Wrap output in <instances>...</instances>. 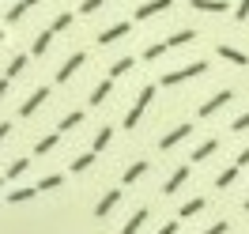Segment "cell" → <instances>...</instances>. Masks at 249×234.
Instances as JSON below:
<instances>
[{
  "label": "cell",
  "instance_id": "24",
  "mask_svg": "<svg viewBox=\"0 0 249 234\" xmlns=\"http://www.w3.org/2000/svg\"><path fill=\"white\" fill-rule=\"evenodd\" d=\"M143 170H147V162H132V166L124 170V185H132L136 178H143Z\"/></svg>",
  "mask_w": 249,
  "mask_h": 234
},
{
  "label": "cell",
  "instance_id": "41",
  "mask_svg": "<svg viewBox=\"0 0 249 234\" xmlns=\"http://www.w3.org/2000/svg\"><path fill=\"white\" fill-rule=\"evenodd\" d=\"M0 185H4V178H0Z\"/></svg>",
  "mask_w": 249,
  "mask_h": 234
},
{
  "label": "cell",
  "instance_id": "38",
  "mask_svg": "<svg viewBox=\"0 0 249 234\" xmlns=\"http://www.w3.org/2000/svg\"><path fill=\"white\" fill-rule=\"evenodd\" d=\"M8 87H12V79L4 76V79H0V98H4V94H8Z\"/></svg>",
  "mask_w": 249,
  "mask_h": 234
},
{
  "label": "cell",
  "instance_id": "21",
  "mask_svg": "<svg viewBox=\"0 0 249 234\" xmlns=\"http://www.w3.org/2000/svg\"><path fill=\"white\" fill-rule=\"evenodd\" d=\"M143 219H147V208H140L136 216L128 219V223H124V227H121V234H136V231H140V227H143Z\"/></svg>",
  "mask_w": 249,
  "mask_h": 234
},
{
  "label": "cell",
  "instance_id": "34",
  "mask_svg": "<svg viewBox=\"0 0 249 234\" xmlns=\"http://www.w3.org/2000/svg\"><path fill=\"white\" fill-rule=\"evenodd\" d=\"M98 8H102V0H83V8H79V12L87 16V12H98Z\"/></svg>",
  "mask_w": 249,
  "mask_h": 234
},
{
  "label": "cell",
  "instance_id": "30",
  "mask_svg": "<svg viewBox=\"0 0 249 234\" xmlns=\"http://www.w3.org/2000/svg\"><path fill=\"white\" fill-rule=\"evenodd\" d=\"M57 185H61V174H49V178L38 181V193H49V189H57Z\"/></svg>",
  "mask_w": 249,
  "mask_h": 234
},
{
  "label": "cell",
  "instance_id": "26",
  "mask_svg": "<svg viewBox=\"0 0 249 234\" xmlns=\"http://www.w3.org/2000/svg\"><path fill=\"white\" fill-rule=\"evenodd\" d=\"M91 162H94V151H87V155H76V159H72V170L83 174L87 166H91Z\"/></svg>",
  "mask_w": 249,
  "mask_h": 234
},
{
  "label": "cell",
  "instance_id": "28",
  "mask_svg": "<svg viewBox=\"0 0 249 234\" xmlns=\"http://www.w3.org/2000/svg\"><path fill=\"white\" fill-rule=\"evenodd\" d=\"M23 68H27V57H12V64H8V72H4V76H8V79H16Z\"/></svg>",
  "mask_w": 249,
  "mask_h": 234
},
{
  "label": "cell",
  "instance_id": "18",
  "mask_svg": "<svg viewBox=\"0 0 249 234\" xmlns=\"http://www.w3.org/2000/svg\"><path fill=\"white\" fill-rule=\"evenodd\" d=\"M31 197H38V185H27V189H12V193H8V200H12V204H23V200H31Z\"/></svg>",
  "mask_w": 249,
  "mask_h": 234
},
{
  "label": "cell",
  "instance_id": "20",
  "mask_svg": "<svg viewBox=\"0 0 249 234\" xmlns=\"http://www.w3.org/2000/svg\"><path fill=\"white\" fill-rule=\"evenodd\" d=\"M49 42H53V31H42V34H38V38H34L31 53H34V57H42V53H46V49H49Z\"/></svg>",
  "mask_w": 249,
  "mask_h": 234
},
{
  "label": "cell",
  "instance_id": "31",
  "mask_svg": "<svg viewBox=\"0 0 249 234\" xmlns=\"http://www.w3.org/2000/svg\"><path fill=\"white\" fill-rule=\"evenodd\" d=\"M64 27H72V12H61V16L53 19V31H64Z\"/></svg>",
  "mask_w": 249,
  "mask_h": 234
},
{
  "label": "cell",
  "instance_id": "5",
  "mask_svg": "<svg viewBox=\"0 0 249 234\" xmlns=\"http://www.w3.org/2000/svg\"><path fill=\"white\" fill-rule=\"evenodd\" d=\"M227 102H231V91L223 87V91H215V94H212V98H208V102L200 106V117H212V113H215L219 106H227Z\"/></svg>",
  "mask_w": 249,
  "mask_h": 234
},
{
  "label": "cell",
  "instance_id": "7",
  "mask_svg": "<svg viewBox=\"0 0 249 234\" xmlns=\"http://www.w3.org/2000/svg\"><path fill=\"white\" fill-rule=\"evenodd\" d=\"M174 0H147V4H140L136 8V19H151V16H159V12H166Z\"/></svg>",
  "mask_w": 249,
  "mask_h": 234
},
{
  "label": "cell",
  "instance_id": "37",
  "mask_svg": "<svg viewBox=\"0 0 249 234\" xmlns=\"http://www.w3.org/2000/svg\"><path fill=\"white\" fill-rule=\"evenodd\" d=\"M155 234H178V223H166V227H159Z\"/></svg>",
  "mask_w": 249,
  "mask_h": 234
},
{
  "label": "cell",
  "instance_id": "25",
  "mask_svg": "<svg viewBox=\"0 0 249 234\" xmlns=\"http://www.w3.org/2000/svg\"><path fill=\"white\" fill-rule=\"evenodd\" d=\"M132 64H136L132 57H121V61H113V68H109V79H113V76H124V72H128Z\"/></svg>",
  "mask_w": 249,
  "mask_h": 234
},
{
  "label": "cell",
  "instance_id": "2",
  "mask_svg": "<svg viewBox=\"0 0 249 234\" xmlns=\"http://www.w3.org/2000/svg\"><path fill=\"white\" fill-rule=\"evenodd\" d=\"M151 98H155V87H143L140 98H136V106L128 109V117H124V128H136V125H140V117H143V109L151 106Z\"/></svg>",
  "mask_w": 249,
  "mask_h": 234
},
{
  "label": "cell",
  "instance_id": "39",
  "mask_svg": "<svg viewBox=\"0 0 249 234\" xmlns=\"http://www.w3.org/2000/svg\"><path fill=\"white\" fill-rule=\"evenodd\" d=\"M8 132H12V125H8V121H0V140H4Z\"/></svg>",
  "mask_w": 249,
  "mask_h": 234
},
{
  "label": "cell",
  "instance_id": "14",
  "mask_svg": "<svg viewBox=\"0 0 249 234\" xmlns=\"http://www.w3.org/2000/svg\"><path fill=\"white\" fill-rule=\"evenodd\" d=\"M189 42H196V31H178L166 38V49H178V46H189Z\"/></svg>",
  "mask_w": 249,
  "mask_h": 234
},
{
  "label": "cell",
  "instance_id": "15",
  "mask_svg": "<svg viewBox=\"0 0 249 234\" xmlns=\"http://www.w3.org/2000/svg\"><path fill=\"white\" fill-rule=\"evenodd\" d=\"M79 125H83V113H79V109H72V113H64V117H61L57 132H68V128H79Z\"/></svg>",
  "mask_w": 249,
  "mask_h": 234
},
{
  "label": "cell",
  "instance_id": "32",
  "mask_svg": "<svg viewBox=\"0 0 249 234\" xmlns=\"http://www.w3.org/2000/svg\"><path fill=\"white\" fill-rule=\"evenodd\" d=\"M234 19H238V23H246V19H249V0H238V8H234Z\"/></svg>",
  "mask_w": 249,
  "mask_h": 234
},
{
  "label": "cell",
  "instance_id": "8",
  "mask_svg": "<svg viewBox=\"0 0 249 234\" xmlns=\"http://www.w3.org/2000/svg\"><path fill=\"white\" fill-rule=\"evenodd\" d=\"M128 31H132V23H113L109 31H102V34H98V46H109V42H117V38H124Z\"/></svg>",
  "mask_w": 249,
  "mask_h": 234
},
{
  "label": "cell",
  "instance_id": "13",
  "mask_svg": "<svg viewBox=\"0 0 249 234\" xmlns=\"http://www.w3.org/2000/svg\"><path fill=\"white\" fill-rule=\"evenodd\" d=\"M219 57L231 61V64H249V57L242 53V49H234V46H219Z\"/></svg>",
  "mask_w": 249,
  "mask_h": 234
},
{
  "label": "cell",
  "instance_id": "22",
  "mask_svg": "<svg viewBox=\"0 0 249 234\" xmlns=\"http://www.w3.org/2000/svg\"><path fill=\"white\" fill-rule=\"evenodd\" d=\"M242 174V166H227V170L215 178V189H227V185H234V178Z\"/></svg>",
  "mask_w": 249,
  "mask_h": 234
},
{
  "label": "cell",
  "instance_id": "12",
  "mask_svg": "<svg viewBox=\"0 0 249 234\" xmlns=\"http://www.w3.org/2000/svg\"><path fill=\"white\" fill-rule=\"evenodd\" d=\"M204 204H208L204 197H193V200H185V204H181V212H178V216H181V219H193V216H200V212H204Z\"/></svg>",
  "mask_w": 249,
  "mask_h": 234
},
{
  "label": "cell",
  "instance_id": "35",
  "mask_svg": "<svg viewBox=\"0 0 249 234\" xmlns=\"http://www.w3.org/2000/svg\"><path fill=\"white\" fill-rule=\"evenodd\" d=\"M246 128H249V113H242V117L234 121V132H246Z\"/></svg>",
  "mask_w": 249,
  "mask_h": 234
},
{
  "label": "cell",
  "instance_id": "3",
  "mask_svg": "<svg viewBox=\"0 0 249 234\" xmlns=\"http://www.w3.org/2000/svg\"><path fill=\"white\" fill-rule=\"evenodd\" d=\"M83 61H87V53H72V57L61 64V72H57V83H68V79H72L79 68H83Z\"/></svg>",
  "mask_w": 249,
  "mask_h": 234
},
{
  "label": "cell",
  "instance_id": "11",
  "mask_svg": "<svg viewBox=\"0 0 249 234\" xmlns=\"http://www.w3.org/2000/svg\"><path fill=\"white\" fill-rule=\"evenodd\" d=\"M185 178H189V166H178V170L170 174V181L162 185V193H166V197H170V193H178V189H181V181H185Z\"/></svg>",
  "mask_w": 249,
  "mask_h": 234
},
{
  "label": "cell",
  "instance_id": "33",
  "mask_svg": "<svg viewBox=\"0 0 249 234\" xmlns=\"http://www.w3.org/2000/svg\"><path fill=\"white\" fill-rule=\"evenodd\" d=\"M227 231H231V223H227V219H219V223H212L204 234H227Z\"/></svg>",
  "mask_w": 249,
  "mask_h": 234
},
{
  "label": "cell",
  "instance_id": "16",
  "mask_svg": "<svg viewBox=\"0 0 249 234\" xmlns=\"http://www.w3.org/2000/svg\"><path fill=\"white\" fill-rule=\"evenodd\" d=\"M34 4H42V0H19V4H12V12H8V23H16V19H23V12H31Z\"/></svg>",
  "mask_w": 249,
  "mask_h": 234
},
{
  "label": "cell",
  "instance_id": "19",
  "mask_svg": "<svg viewBox=\"0 0 249 234\" xmlns=\"http://www.w3.org/2000/svg\"><path fill=\"white\" fill-rule=\"evenodd\" d=\"M196 12H227V0H193Z\"/></svg>",
  "mask_w": 249,
  "mask_h": 234
},
{
  "label": "cell",
  "instance_id": "36",
  "mask_svg": "<svg viewBox=\"0 0 249 234\" xmlns=\"http://www.w3.org/2000/svg\"><path fill=\"white\" fill-rule=\"evenodd\" d=\"M234 166H249V147H242V151H238V159H234Z\"/></svg>",
  "mask_w": 249,
  "mask_h": 234
},
{
  "label": "cell",
  "instance_id": "27",
  "mask_svg": "<svg viewBox=\"0 0 249 234\" xmlns=\"http://www.w3.org/2000/svg\"><path fill=\"white\" fill-rule=\"evenodd\" d=\"M57 140H61V136H46V140H38V144H34V155H46V151H53V147H57Z\"/></svg>",
  "mask_w": 249,
  "mask_h": 234
},
{
  "label": "cell",
  "instance_id": "10",
  "mask_svg": "<svg viewBox=\"0 0 249 234\" xmlns=\"http://www.w3.org/2000/svg\"><path fill=\"white\" fill-rule=\"evenodd\" d=\"M109 91H113V79H102V83H98V87H94V91H91V106H102V102H106V98H109Z\"/></svg>",
  "mask_w": 249,
  "mask_h": 234
},
{
  "label": "cell",
  "instance_id": "42",
  "mask_svg": "<svg viewBox=\"0 0 249 234\" xmlns=\"http://www.w3.org/2000/svg\"><path fill=\"white\" fill-rule=\"evenodd\" d=\"M0 38H4V34H0Z\"/></svg>",
  "mask_w": 249,
  "mask_h": 234
},
{
  "label": "cell",
  "instance_id": "1",
  "mask_svg": "<svg viewBox=\"0 0 249 234\" xmlns=\"http://www.w3.org/2000/svg\"><path fill=\"white\" fill-rule=\"evenodd\" d=\"M204 72H208V64H204V61H193V64H185V68H178V72H166V76H162V87L185 83V79H193V76H204Z\"/></svg>",
  "mask_w": 249,
  "mask_h": 234
},
{
  "label": "cell",
  "instance_id": "40",
  "mask_svg": "<svg viewBox=\"0 0 249 234\" xmlns=\"http://www.w3.org/2000/svg\"><path fill=\"white\" fill-rule=\"evenodd\" d=\"M242 208H246V212H249V197H246V200H242Z\"/></svg>",
  "mask_w": 249,
  "mask_h": 234
},
{
  "label": "cell",
  "instance_id": "23",
  "mask_svg": "<svg viewBox=\"0 0 249 234\" xmlns=\"http://www.w3.org/2000/svg\"><path fill=\"white\" fill-rule=\"evenodd\" d=\"M215 147H219V144H215V140H204V144H200V147H196V151H193V162H204V159L212 155V151H215Z\"/></svg>",
  "mask_w": 249,
  "mask_h": 234
},
{
  "label": "cell",
  "instance_id": "17",
  "mask_svg": "<svg viewBox=\"0 0 249 234\" xmlns=\"http://www.w3.org/2000/svg\"><path fill=\"white\" fill-rule=\"evenodd\" d=\"M27 166H31L27 159H16V162H8V170H4V178H8V181H16V178H23V174H27Z\"/></svg>",
  "mask_w": 249,
  "mask_h": 234
},
{
  "label": "cell",
  "instance_id": "6",
  "mask_svg": "<svg viewBox=\"0 0 249 234\" xmlns=\"http://www.w3.org/2000/svg\"><path fill=\"white\" fill-rule=\"evenodd\" d=\"M117 200H121V189H109L106 197H102V200H98V208H94V216H98V219H106L109 212H113V208H117Z\"/></svg>",
  "mask_w": 249,
  "mask_h": 234
},
{
  "label": "cell",
  "instance_id": "4",
  "mask_svg": "<svg viewBox=\"0 0 249 234\" xmlns=\"http://www.w3.org/2000/svg\"><path fill=\"white\" fill-rule=\"evenodd\" d=\"M46 98H49V87H38V91H34L31 98L23 102V106H19V113H23V117H31V113H38V109L46 106Z\"/></svg>",
  "mask_w": 249,
  "mask_h": 234
},
{
  "label": "cell",
  "instance_id": "9",
  "mask_svg": "<svg viewBox=\"0 0 249 234\" xmlns=\"http://www.w3.org/2000/svg\"><path fill=\"white\" fill-rule=\"evenodd\" d=\"M189 132H193V125H178L174 128V132H166V136H162V140H159V147H162V151H170L174 144H181L189 136Z\"/></svg>",
  "mask_w": 249,
  "mask_h": 234
},
{
  "label": "cell",
  "instance_id": "29",
  "mask_svg": "<svg viewBox=\"0 0 249 234\" xmlns=\"http://www.w3.org/2000/svg\"><path fill=\"white\" fill-rule=\"evenodd\" d=\"M109 136H113V128H102V132L94 136V151H106V147H109Z\"/></svg>",
  "mask_w": 249,
  "mask_h": 234
}]
</instances>
